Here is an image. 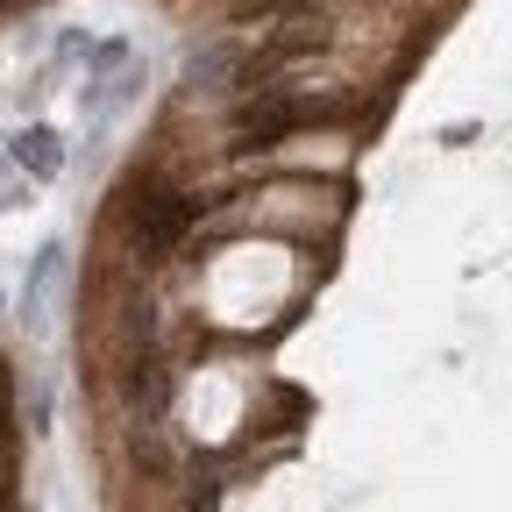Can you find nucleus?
<instances>
[{
	"label": "nucleus",
	"instance_id": "obj_1",
	"mask_svg": "<svg viewBox=\"0 0 512 512\" xmlns=\"http://www.w3.org/2000/svg\"><path fill=\"white\" fill-rule=\"evenodd\" d=\"M207 200H192V192H136L128 200V235H136V249H171L192 221H200Z\"/></svg>",
	"mask_w": 512,
	"mask_h": 512
},
{
	"label": "nucleus",
	"instance_id": "obj_2",
	"mask_svg": "<svg viewBox=\"0 0 512 512\" xmlns=\"http://www.w3.org/2000/svg\"><path fill=\"white\" fill-rule=\"evenodd\" d=\"M320 107L313 100H292V93H264V100H249L242 114H235V136H242V150H278L292 128H306Z\"/></svg>",
	"mask_w": 512,
	"mask_h": 512
},
{
	"label": "nucleus",
	"instance_id": "obj_3",
	"mask_svg": "<svg viewBox=\"0 0 512 512\" xmlns=\"http://www.w3.org/2000/svg\"><path fill=\"white\" fill-rule=\"evenodd\" d=\"M64 256H72L64 242H43V249H36V271H29V285H22V320H29V328H43V299H50L57 278H64Z\"/></svg>",
	"mask_w": 512,
	"mask_h": 512
},
{
	"label": "nucleus",
	"instance_id": "obj_4",
	"mask_svg": "<svg viewBox=\"0 0 512 512\" xmlns=\"http://www.w3.org/2000/svg\"><path fill=\"white\" fill-rule=\"evenodd\" d=\"M8 150H15V164H22L29 178H57V171H64V136H57V128H43V121L22 128Z\"/></svg>",
	"mask_w": 512,
	"mask_h": 512
},
{
	"label": "nucleus",
	"instance_id": "obj_5",
	"mask_svg": "<svg viewBox=\"0 0 512 512\" xmlns=\"http://www.w3.org/2000/svg\"><path fill=\"white\" fill-rule=\"evenodd\" d=\"M235 72H242V50H235V43H207V50L185 57V86H192V93H214V86H228Z\"/></svg>",
	"mask_w": 512,
	"mask_h": 512
},
{
	"label": "nucleus",
	"instance_id": "obj_6",
	"mask_svg": "<svg viewBox=\"0 0 512 512\" xmlns=\"http://www.w3.org/2000/svg\"><path fill=\"white\" fill-rule=\"evenodd\" d=\"M121 64H128V36H100L86 50V79H107V72H121Z\"/></svg>",
	"mask_w": 512,
	"mask_h": 512
},
{
	"label": "nucleus",
	"instance_id": "obj_7",
	"mask_svg": "<svg viewBox=\"0 0 512 512\" xmlns=\"http://www.w3.org/2000/svg\"><path fill=\"white\" fill-rule=\"evenodd\" d=\"M477 136H484V121H448L441 128V150H470Z\"/></svg>",
	"mask_w": 512,
	"mask_h": 512
},
{
	"label": "nucleus",
	"instance_id": "obj_8",
	"mask_svg": "<svg viewBox=\"0 0 512 512\" xmlns=\"http://www.w3.org/2000/svg\"><path fill=\"white\" fill-rule=\"evenodd\" d=\"M86 50H93V36H79V29H64V36H57V57H64V64L86 57Z\"/></svg>",
	"mask_w": 512,
	"mask_h": 512
}]
</instances>
